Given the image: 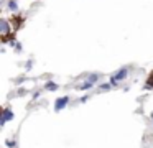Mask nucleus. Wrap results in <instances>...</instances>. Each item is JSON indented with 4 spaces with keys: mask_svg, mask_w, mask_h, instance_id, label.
<instances>
[{
    "mask_svg": "<svg viewBox=\"0 0 153 148\" xmlns=\"http://www.w3.org/2000/svg\"><path fill=\"white\" fill-rule=\"evenodd\" d=\"M9 5H10V8H13V10H17V7H18L17 0H10V2H9Z\"/></svg>",
    "mask_w": 153,
    "mask_h": 148,
    "instance_id": "obj_10",
    "label": "nucleus"
},
{
    "mask_svg": "<svg viewBox=\"0 0 153 148\" xmlns=\"http://www.w3.org/2000/svg\"><path fill=\"white\" fill-rule=\"evenodd\" d=\"M7 145H9V147H15V142H12V140H9V143H7Z\"/></svg>",
    "mask_w": 153,
    "mask_h": 148,
    "instance_id": "obj_12",
    "label": "nucleus"
},
{
    "mask_svg": "<svg viewBox=\"0 0 153 148\" xmlns=\"http://www.w3.org/2000/svg\"><path fill=\"white\" fill-rule=\"evenodd\" d=\"M10 25H12L13 30H18L21 28V25H23V21H25V18H23V15H18V13H15V15L10 16Z\"/></svg>",
    "mask_w": 153,
    "mask_h": 148,
    "instance_id": "obj_2",
    "label": "nucleus"
},
{
    "mask_svg": "<svg viewBox=\"0 0 153 148\" xmlns=\"http://www.w3.org/2000/svg\"><path fill=\"white\" fill-rule=\"evenodd\" d=\"M9 25H10V21H2V35L9 33Z\"/></svg>",
    "mask_w": 153,
    "mask_h": 148,
    "instance_id": "obj_9",
    "label": "nucleus"
},
{
    "mask_svg": "<svg viewBox=\"0 0 153 148\" xmlns=\"http://www.w3.org/2000/svg\"><path fill=\"white\" fill-rule=\"evenodd\" d=\"M127 74H128V69H127V68H122L120 71H117V73L112 76L110 84H112V86H119V82L124 81V79L127 78Z\"/></svg>",
    "mask_w": 153,
    "mask_h": 148,
    "instance_id": "obj_1",
    "label": "nucleus"
},
{
    "mask_svg": "<svg viewBox=\"0 0 153 148\" xmlns=\"http://www.w3.org/2000/svg\"><path fill=\"white\" fill-rule=\"evenodd\" d=\"M45 89L46 90H56V89H58V84H54V82H46Z\"/></svg>",
    "mask_w": 153,
    "mask_h": 148,
    "instance_id": "obj_8",
    "label": "nucleus"
},
{
    "mask_svg": "<svg viewBox=\"0 0 153 148\" xmlns=\"http://www.w3.org/2000/svg\"><path fill=\"white\" fill-rule=\"evenodd\" d=\"M2 43H9V41H15V31H12V33H5V35H2Z\"/></svg>",
    "mask_w": 153,
    "mask_h": 148,
    "instance_id": "obj_5",
    "label": "nucleus"
},
{
    "mask_svg": "<svg viewBox=\"0 0 153 148\" xmlns=\"http://www.w3.org/2000/svg\"><path fill=\"white\" fill-rule=\"evenodd\" d=\"M92 86H94V82H91V81H86L84 84H79V86H78V90H87V89H91Z\"/></svg>",
    "mask_w": 153,
    "mask_h": 148,
    "instance_id": "obj_6",
    "label": "nucleus"
},
{
    "mask_svg": "<svg viewBox=\"0 0 153 148\" xmlns=\"http://www.w3.org/2000/svg\"><path fill=\"white\" fill-rule=\"evenodd\" d=\"M68 102H69V97L68 95H64V97H59L58 100H56V104H54V110H61L64 105H68Z\"/></svg>",
    "mask_w": 153,
    "mask_h": 148,
    "instance_id": "obj_3",
    "label": "nucleus"
},
{
    "mask_svg": "<svg viewBox=\"0 0 153 148\" xmlns=\"http://www.w3.org/2000/svg\"><path fill=\"white\" fill-rule=\"evenodd\" d=\"M100 89H105V90L110 89V84H102V86H100Z\"/></svg>",
    "mask_w": 153,
    "mask_h": 148,
    "instance_id": "obj_11",
    "label": "nucleus"
},
{
    "mask_svg": "<svg viewBox=\"0 0 153 148\" xmlns=\"http://www.w3.org/2000/svg\"><path fill=\"white\" fill-rule=\"evenodd\" d=\"M145 89L147 90H152L153 89V69L148 73V76H147V81H145Z\"/></svg>",
    "mask_w": 153,
    "mask_h": 148,
    "instance_id": "obj_4",
    "label": "nucleus"
},
{
    "mask_svg": "<svg viewBox=\"0 0 153 148\" xmlns=\"http://www.w3.org/2000/svg\"><path fill=\"white\" fill-rule=\"evenodd\" d=\"M10 119H13V115L10 114V110L5 107V109H4V119H2V123H5L7 120H10Z\"/></svg>",
    "mask_w": 153,
    "mask_h": 148,
    "instance_id": "obj_7",
    "label": "nucleus"
}]
</instances>
